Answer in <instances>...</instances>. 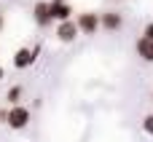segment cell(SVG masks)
I'll use <instances>...</instances> for the list:
<instances>
[{
	"label": "cell",
	"instance_id": "ba28073f",
	"mask_svg": "<svg viewBox=\"0 0 153 142\" xmlns=\"http://www.w3.org/2000/svg\"><path fill=\"white\" fill-rule=\"evenodd\" d=\"M134 48H137V54H140V59H143V62H153V40L140 38Z\"/></svg>",
	"mask_w": 153,
	"mask_h": 142
},
{
	"label": "cell",
	"instance_id": "277c9868",
	"mask_svg": "<svg viewBox=\"0 0 153 142\" xmlns=\"http://www.w3.org/2000/svg\"><path fill=\"white\" fill-rule=\"evenodd\" d=\"M35 59H38V48H19L13 54V67L16 70H27V67L35 64Z\"/></svg>",
	"mask_w": 153,
	"mask_h": 142
},
{
	"label": "cell",
	"instance_id": "8fae6325",
	"mask_svg": "<svg viewBox=\"0 0 153 142\" xmlns=\"http://www.w3.org/2000/svg\"><path fill=\"white\" fill-rule=\"evenodd\" d=\"M143 38H145V40H153V21H151V24H145V30H143Z\"/></svg>",
	"mask_w": 153,
	"mask_h": 142
},
{
	"label": "cell",
	"instance_id": "5bb4252c",
	"mask_svg": "<svg viewBox=\"0 0 153 142\" xmlns=\"http://www.w3.org/2000/svg\"><path fill=\"white\" fill-rule=\"evenodd\" d=\"M151 99H153V94H151Z\"/></svg>",
	"mask_w": 153,
	"mask_h": 142
},
{
	"label": "cell",
	"instance_id": "5b68a950",
	"mask_svg": "<svg viewBox=\"0 0 153 142\" xmlns=\"http://www.w3.org/2000/svg\"><path fill=\"white\" fill-rule=\"evenodd\" d=\"M48 8H51V19L54 21H70V16H73V8H70L67 0H51Z\"/></svg>",
	"mask_w": 153,
	"mask_h": 142
},
{
	"label": "cell",
	"instance_id": "7c38bea8",
	"mask_svg": "<svg viewBox=\"0 0 153 142\" xmlns=\"http://www.w3.org/2000/svg\"><path fill=\"white\" fill-rule=\"evenodd\" d=\"M3 27H5V19H3V13H0V30H3Z\"/></svg>",
	"mask_w": 153,
	"mask_h": 142
},
{
	"label": "cell",
	"instance_id": "30bf717a",
	"mask_svg": "<svg viewBox=\"0 0 153 142\" xmlns=\"http://www.w3.org/2000/svg\"><path fill=\"white\" fill-rule=\"evenodd\" d=\"M143 132H145L148 137H153V113H148V115L143 118Z\"/></svg>",
	"mask_w": 153,
	"mask_h": 142
},
{
	"label": "cell",
	"instance_id": "52a82bcc",
	"mask_svg": "<svg viewBox=\"0 0 153 142\" xmlns=\"http://www.w3.org/2000/svg\"><path fill=\"white\" fill-rule=\"evenodd\" d=\"M78 35H81V32H78V27H75V21H73V19H70V21H59V24H56V38H59L62 43H73Z\"/></svg>",
	"mask_w": 153,
	"mask_h": 142
},
{
	"label": "cell",
	"instance_id": "9c48e42d",
	"mask_svg": "<svg viewBox=\"0 0 153 142\" xmlns=\"http://www.w3.org/2000/svg\"><path fill=\"white\" fill-rule=\"evenodd\" d=\"M22 94H24V91H22V86H11V89H8V94H5V102H8L11 107H13V105H22Z\"/></svg>",
	"mask_w": 153,
	"mask_h": 142
},
{
	"label": "cell",
	"instance_id": "8992f818",
	"mask_svg": "<svg viewBox=\"0 0 153 142\" xmlns=\"http://www.w3.org/2000/svg\"><path fill=\"white\" fill-rule=\"evenodd\" d=\"M32 19H35L38 27H48V24L54 21V19H51V8H48V3L38 0V3L32 5Z\"/></svg>",
	"mask_w": 153,
	"mask_h": 142
},
{
	"label": "cell",
	"instance_id": "4fadbf2b",
	"mask_svg": "<svg viewBox=\"0 0 153 142\" xmlns=\"http://www.w3.org/2000/svg\"><path fill=\"white\" fill-rule=\"evenodd\" d=\"M3 78H5V70H3V64H0V81H3Z\"/></svg>",
	"mask_w": 153,
	"mask_h": 142
},
{
	"label": "cell",
	"instance_id": "6da1fadb",
	"mask_svg": "<svg viewBox=\"0 0 153 142\" xmlns=\"http://www.w3.org/2000/svg\"><path fill=\"white\" fill-rule=\"evenodd\" d=\"M13 132H22V129H27V124H30V110L24 107V105H13L11 110H5V118H3Z\"/></svg>",
	"mask_w": 153,
	"mask_h": 142
},
{
	"label": "cell",
	"instance_id": "7a4b0ae2",
	"mask_svg": "<svg viewBox=\"0 0 153 142\" xmlns=\"http://www.w3.org/2000/svg\"><path fill=\"white\" fill-rule=\"evenodd\" d=\"M73 21H75L78 32H83V35H97V30H100V13H94V11L78 13Z\"/></svg>",
	"mask_w": 153,
	"mask_h": 142
},
{
	"label": "cell",
	"instance_id": "3957f363",
	"mask_svg": "<svg viewBox=\"0 0 153 142\" xmlns=\"http://www.w3.org/2000/svg\"><path fill=\"white\" fill-rule=\"evenodd\" d=\"M100 27L108 32H118L124 27V16L118 11H105V13H100Z\"/></svg>",
	"mask_w": 153,
	"mask_h": 142
}]
</instances>
